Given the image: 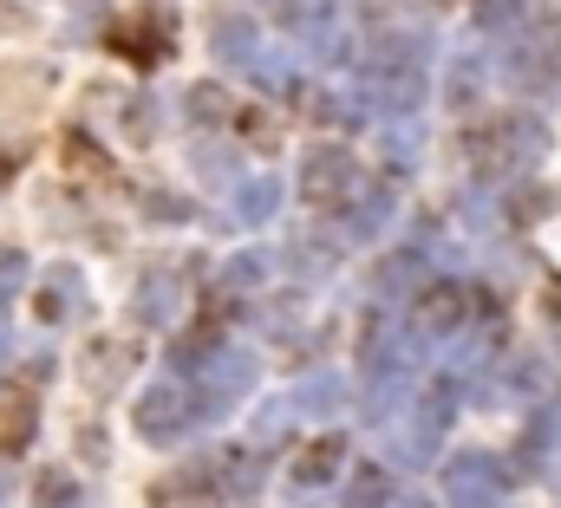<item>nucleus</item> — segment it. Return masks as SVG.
<instances>
[{"instance_id":"obj_1","label":"nucleus","mask_w":561,"mask_h":508,"mask_svg":"<svg viewBox=\"0 0 561 508\" xmlns=\"http://www.w3.org/2000/svg\"><path fill=\"white\" fill-rule=\"evenodd\" d=\"M26 437H33V404H7V411H0V443L20 450Z\"/></svg>"},{"instance_id":"obj_2","label":"nucleus","mask_w":561,"mask_h":508,"mask_svg":"<svg viewBox=\"0 0 561 508\" xmlns=\"http://www.w3.org/2000/svg\"><path fill=\"white\" fill-rule=\"evenodd\" d=\"M39 508H66V489H59V476H53V483L39 489Z\"/></svg>"}]
</instances>
